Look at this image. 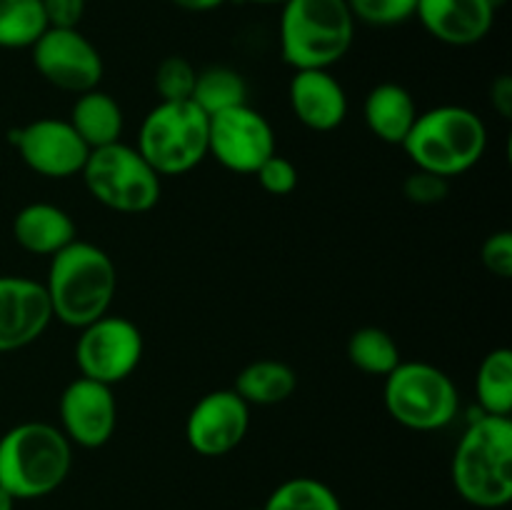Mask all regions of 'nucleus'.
I'll return each mask as SVG.
<instances>
[{
	"label": "nucleus",
	"mask_w": 512,
	"mask_h": 510,
	"mask_svg": "<svg viewBox=\"0 0 512 510\" xmlns=\"http://www.w3.org/2000/svg\"><path fill=\"white\" fill-rule=\"evenodd\" d=\"M258 510H260V508H258Z\"/></svg>",
	"instance_id": "obj_37"
},
{
	"label": "nucleus",
	"mask_w": 512,
	"mask_h": 510,
	"mask_svg": "<svg viewBox=\"0 0 512 510\" xmlns=\"http://www.w3.org/2000/svg\"><path fill=\"white\" fill-rule=\"evenodd\" d=\"M68 123L73 125L75 133L83 138L90 150L105 148L123 138L125 118L120 103L105 90L93 88L88 93H80L75 98L73 110H70Z\"/></svg>",
	"instance_id": "obj_20"
},
{
	"label": "nucleus",
	"mask_w": 512,
	"mask_h": 510,
	"mask_svg": "<svg viewBox=\"0 0 512 510\" xmlns=\"http://www.w3.org/2000/svg\"><path fill=\"white\" fill-rule=\"evenodd\" d=\"M255 178H258L260 188L268 195H290L298 188V168H295L293 160L283 158V155H270L258 170H255Z\"/></svg>",
	"instance_id": "obj_29"
},
{
	"label": "nucleus",
	"mask_w": 512,
	"mask_h": 510,
	"mask_svg": "<svg viewBox=\"0 0 512 510\" xmlns=\"http://www.w3.org/2000/svg\"><path fill=\"white\" fill-rule=\"evenodd\" d=\"M195 78H198V68L188 58L168 55L155 68V93L160 95L163 103H183V100L193 98Z\"/></svg>",
	"instance_id": "obj_27"
},
{
	"label": "nucleus",
	"mask_w": 512,
	"mask_h": 510,
	"mask_svg": "<svg viewBox=\"0 0 512 510\" xmlns=\"http://www.w3.org/2000/svg\"><path fill=\"white\" fill-rule=\"evenodd\" d=\"M298 388V373L293 365L275 358H260L245 365L235 378L233 390L248 405H278L293 398Z\"/></svg>",
	"instance_id": "obj_21"
},
{
	"label": "nucleus",
	"mask_w": 512,
	"mask_h": 510,
	"mask_svg": "<svg viewBox=\"0 0 512 510\" xmlns=\"http://www.w3.org/2000/svg\"><path fill=\"white\" fill-rule=\"evenodd\" d=\"M143 350V333L133 320L105 313L103 318L80 328L75 343V365L83 378L113 388L138 370Z\"/></svg>",
	"instance_id": "obj_9"
},
{
	"label": "nucleus",
	"mask_w": 512,
	"mask_h": 510,
	"mask_svg": "<svg viewBox=\"0 0 512 510\" xmlns=\"http://www.w3.org/2000/svg\"><path fill=\"white\" fill-rule=\"evenodd\" d=\"M43 288L53 318L80 330L110 313L118 290V270L100 245L75 238L50 258Z\"/></svg>",
	"instance_id": "obj_1"
},
{
	"label": "nucleus",
	"mask_w": 512,
	"mask_h": 510,
	"mask_svg": "<svg viewBox=\"0 0 512 510\" xmlns=\"http://www.w3.org/2000/svg\"><path fill=\"white\" fill-rule=\"evenodd\" d=\"M73 468V445L58 425L18 423L0 438V488L15 500L55 493Z\"/></svg>",
	"instance_id": "obj_3"
},
{
	"label": "nucleus",
	"mask_w": 512,
	"mask_h": 510,
	"mask_svg": "<svg viewBox=\"0 0 512 510\" xmlns=\"http://www.w3.org/2000/svg\"><path fill=\"white\" fill-rule=\"evenodd\" d=\"M348 360L360 373L380 375V378L390 375L403 363L393 335L383 328H375V325H365V328H358L350 335Z\"/></svg>",
	"instance_id": "obj_24"
},
{
	"label": "nucleus",
	"mask_w": 512,
	"mask_h": 510,
	"mask_svg": "<svg viewBox=\"0 0 512 510\" xmlns=\"http://www.w3.org/2000/svg\"><path fill=\"white\" fill-rule=\"evenodd\" d=\"M30 50L40 78L65 93H88L103 80L100 50L78 28H48Z\"/></svg>",
	"instance_id": "obj_10"
},
{
	"label": "nucleus",
	"mask_w": 512,
	"mask_h": 510,
	"mask_svg": "<svg viewBox=\"0 0 512 510\" xmlns=\"http://www.w3.org/2000/svg\"><path fill=\"white\" fill-rule=\"evenodd\" d=\"M480 260H483L485 270L495 278L508 280L512 278V233L510 230H495L488 235L480 248Z\"/></svg>",
	"instance_id": "obj_31"
},
{
	"label": "nucleus",
	"mask_w": 512,
	"mask_h": 510,
	"mask_svg": "<svg viewBox=\"0 0 512 510\" xmlns=\"http://www.w3.org/2000/svg\"><path fill=\"white\" fill-rule=\"evenodd\" d=\"M60 430L70 445L80 448H103L110 443L118 425V403L113 388L98 380L78 375L65 385L58 403Z\"/></svg>",
	"instance_id": "obj_14"
},
{
	"label": "nucleus",
	"mask_w": 512,
	"mask_h": 510,
	"mask_svg": "<svg viewBox=\"0 0 512 510\" xmlns=\"http://www.w3.org/2000/svg\"><path fill=\"white\" fill-rule=\"evenodd\" d=\"M208 155L230 173L255 175V170L275 155L273 125L248 103L223 110L210 118Z\"/></svg>",
	"instance_id": "obj_11"
},
{
	"label": "nucleus",
	"mask_w": 512,
	"mask_h": 510,
	"mask_svg": "<svg viewBox=\"0 0 512 510\" xmlns=\"http://www.w3.org/2000/svg\"><path fill=\"white\" fill-rule=\"evenodd\" d=\"M280 55L293 70H330L348 55L355 18L348 0H285Z\"/></svg>",
	"instance_id": "obj_4"
},
{
	"label": "nucleus",
	"mask_w": 512,
	"mask_h": 510,
	"mask_svg": "<svg viewBox=\"0 0 512 510\" xmlns=\"http://www.w3.org/2000/svg\"><path fill=\"white\" fill-rule=\"evenodd\" d=\"M400 148L418 170L450 180L480 163L488 148V128L465 105H438L418 113Z\"/></svg>",
	"instance_id": "obj_5"
},
{
	"label": "nucleus",
	"mask_w": 512,
	"mask_h": 510,
	"mask_svg": "<svg viewBox=\"0 0 512 510\" xmlns=\"http://www.w3.org/2000/svg\"><path fill=\"white\" fill-rule=\"evenodd\" d=\"M80 178L100 205L125 215L153 210L163 190V178L150 168L135 145L123 140L90 150Z\"/></svg>",
	"instance_id": "obj_8"
},
{
	"label": "nucleus",
	"mask_w": 512,
	"mask_h": 510,
	"mask_svg": "<svg viewBox=\"0 0 512 510\" xmlns=\"http://www.w3.org/2000/svg\"><path fill=\"white\" fill-rule=\"evenodd\" d=\"M413 93L400 83H378L363 100V120L370 133L388 145H403L418 118Z\"/></svg>",
	"instance_id": "obj_19"
},
{
	"label": "nucleus",
	"mask_w": 512,
	"mask_h": 510,
	"mask_svg": "<svg viewBox=\"0 0 512 510\" xmlns=\"http://www.w3.org/2000/svg\"><path fill=\"white\" fill-rule=\"evenodd\" d=\"M53 320L43 283L25 275H0V353L28 348Z\"/></svg>",
	"instance_id": "obj_15"
},
{
	"label": "nucleus",
	"mask_w": 512,
	"mask_h": 510,
	"mask_svg": "<svg viewBox=\"0 0 512 510\" xmlns=\"http://www.w3.org/2000/svg\"><path fill=\"white\" fill-rule=\"evenodd\" d=\"M208 135L210 118L193 100H160L140 123L135 148L160 178L183 175L208 158Z\"/></svg>",
	"instance_id": "obj_6"
},
{
	"label": "nucleus",
	"mask_w": 512,
	"mask_h": 510,
	"mask_svg": "<svg viewBox=\"0 0 512 510\" xmlns=\"http://www.w3.org/2000/svg\"><path fill=\"white\" fill-rule=\"evenodd\" d=\"M13 238L28 253L53 258L78 238V228L60 205L28 203L13 218Z\"/></svg>",
	"instance_id": "obj_18"
},
{
	"label": "nucleus",
	"mask_w": 512,
	"mask_h": 510,
	"mask_svg": "<svg viewBox=\"0 0 512 510\" xmlns=\"http://www.w3.org/2000/svg\"><path fill=\"white\" fill-rule=\"evenodd\" d=\"M170 3L178 5L180 10H188V13H210V10H218L228 0H170Z\"/></svg>",
	"instance_id": "obj_34"
},
{
	"label": "nucleus",
	"mask_w": 512,
	"mask_h": 510,
	"mask_svg": "<svg viewBox=\"0 0 512 510\" xmlns=\"http://www.w3.org/2000/svg\"><path fill=\"white\" fill-rule=\"evenodd\" d=\"M48 28H78L88 0H40Z\"/></svg>",
	"instance_id": "obj_32"
},
{
	"label": "nucleus",
	"mask_w": 512,
	"mask_h": 510,
	"mask_svg": "<svg viewBox=\"0 0 512 510\" xmlns=\"http://www.w3.org/2000/svg\"><path fill=\"white\" fill-rule=\"evenodd\" d=\"M193 100L208 118L223 113V110L238 108L248 103V83L238 70L228 65H213V68L198 70L193 88Z\"/></svg>",
	"instance_id": "obj_23"
},
{
	"label": "nucleus",
	"mask_w": 512,
	"mask_h": 510,
	"mask_svg": "<svg viewBox=\"0 0 512 510\" xmlns=\"http://www.w3.org/2000/svg\"><path fill=\"white\" fill-rule=\"evenodd\" d=\"M240 3H253V5H283L285 0H240Z\"/></svg>",
	"instance_id": "obj_36"
},
{
	"label": "nucleus",
	"mask_w": 512,
	"mask_h": 510,
	"mask_svg": "<svg viewBox=\"0 0 512 510\" xmlns=\"http://www.w3.org/2000/svg\"><path fill=\"white\" fill-rule=\"evenodd\" d=\"M48 30L40 0H0V48H30Z\"/></svg>",
	"instance_id": "obj_25"
},
{
	"label": "nucleus",
	"mask_w": 512,
	"mask_h": 510,
	"mask_svg": "<svg viewBox=\"0 0 512 510\" xmlns=\"http://www.w3.org/2000/svg\"><path fill=\"white\" fill-rule=\"evenodd\" d=\"M415 18L435 40L465 48L480 43L490 33L495 0H418Z\"/></svg>",
	"instance_id": "obj_16"
},
{
	"label": "nucleus",
	"mask_w": 512,
	"mask_h": 510,
	"mask_svg": "<svg viewBox=\"0 0 512 510\" xmlns=\"http://www.w3.org/2000/svg\"><path fill=\"white\" fill-rule=\"evenodd\" d=\"M475 395H478V410L485 415L512 413V350L495 348L483 358L475 378Z\"/></svg>",
	"instance_id": "obj_22"
},
{
	"label": "nucleus",
	"mask_w": 512,
	"mask_h": 510,
	"mask_svg": "<svg viewBox=\"0 0 512 510\" xmlns=\"http://www.w3.org/2000/svg\"><path fill=\"white\" fill-rule=\"evenodd\" d=\"M10 143L33 173L53 180L80 175L90 155L83 138L63 118H38L10 130Z\"/></svg>",
	"instance_id": "obj_12"
},
{
	"label": "nucleus",
	"mask_w": 512,
	"mask_h": 510,
	"mask_svg": "<svg viewBox=\"0 0 512 510\" xmlns=\"http://www.w3.org/2000/svg\"><path fill=\"white\" fill-rule=\"evenodd\" d=\"M383 403L390 418L418 433L443 430L460 410V395L453 378L425 360L400 363L385 375Z\"/></svg>",
	"instance_id": "obj_7"
},
{
	"label": "nucleus",
	"mask_w": 512,
	"mask_h": 510,
	"mask_svg": "<svg viewBox=\"0 0 512 510\" xmlns=\"http://www.w3.org/2000/svg\"><path fill=\"white\" fill-rule=\"evenodd\" d=\"M15 508V498L8 493V490L0 488V510H13Z\"/></svg>",
	"instance_id": "obj_35"
},
{
	"label": "nucleus",
	"mask_w": 512,
	"mask_h": 510,
	"mask_svg": "<svg viewBox=\"0 0 512 510\" xmlns=\"http://www.w3.org/2000/svg\"><path fill=\"white\" fill-rule=\"evenodd\" d=\"M490 105L500 118H512V78L510 75H500L490 85Z\"/></svg>",
	"instance_id": "obj_33"
},
{
	"label": "nucleus",
	"mask_w": 512,
	"mask_h": 510,
	"mask_svg": "<svg viewBox=\"0 0 512 510\" xmlns=\"http://www.w3.org/2000/svg\"><path fill=\"white\" fill-rule=\"evenodd\" d=\"M355 20L375 28H393L415 18L418 0H348Z\"/></svg>",
	"instance_id": "obj_28"
},
{
	"label": "nucleus",
	"mask_w": 512,
	"mask_h": 510,
	"mask_svg": "<svg viewBox=\"0 0 512 510\" xmlns=\"http://www.w3.org/2000/svg\"><path fill=\"white\" fill-rule=\"evenodd\" d=\"M250 430V405L233 388L205 393L190 408L185 440L203 458H220L238 448Z\"/></svg>",
	"instance_id": "obj_13"
},
{
	"label": "nucleus",
	"mask_w": 512,
	"mask_h": 510,
	"mask_svg": "<svg viewBox=\"0 0 512 510\" xmlns=\"http://www.w3.org/2000/svg\"><path fill=\"white\" fill-rule=\"evenodd\" d=\"M260 510H343V505L323 480L300 475L280 483Z\"/></svg>",
	"instance_id": "obj_26"
},
{
	"label": "nucleus",
	"mask_w": 512,
	"mask_h": 510,
	"mask_svg": "<svg viewBox=\"0 0 512 510\" xmlns=\"http://www.w3.org/2000/svg\"><path fill=\"white\" fill-rule=\"evenodd\" d=\"M288 95L295 118L315 133H330L348 118V95L330 70H295Z\"/></svg>",
	"instance_id": "obj_17"
},
{
	"label": "nucleus",
	"mask_w": 512,
	"mask_h": 510,
	"mask_svg": "<svg viewBox=\"0 0 512 510\" xmlns=\"http://www.w3.org/2000/svg\"><path fill=\"white\" fill-rule=\"evenodd\" d=\"M453 485L465 503L483 510L512 500V420L475 413L453 455Z\"/></svg>",
	"instance_id": "obj_2"
},
{
	"label": "nucleus",
	"mask_w": 512,
	"mask_h": 510,
	"mask_svg": "<svg viewBox=\"0 0 512 510\" xmlns=\"http://www.w3.org/2000/svg\"><path fill=\"white\" fill-rule=\"evenodd\" d=\"M450 180L443 175L428 173V170H418L410 173L403 180V195L415 205H438L448 198Z\"/></svg>",
	"instance_id": "obj_30"
}]
</instances>
